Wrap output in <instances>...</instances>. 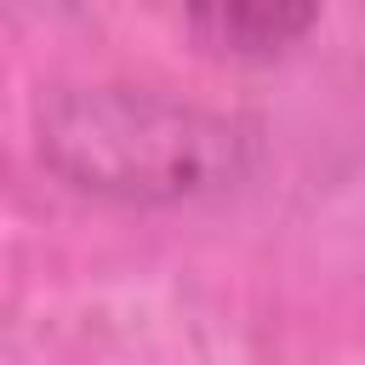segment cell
Returning a JSON list of instances; mask_svg holds the SVG:
<instances>
[{
	"label": "cell",
	"mask_w": 365,
	"mask_h": 365,
	"mask_svg": "<svg viewBox=\"0 0 365 365\" xmlns=\"http://www.w3.org/2000/svg\"><path fill=\"white\" fill-rule=\"evenodd\" d=\"M34 148L57 182L114 205H194L257 165V125L160 86H57L34 108Z\"/></svg>",
	"instance_id": "cell-1"
},
{
	"label": "cell",
	"mask_w": 365,
	"mask_h": 365,
	"mask_svg": "<svg viewBox=\"0 0 365 365\" xmlns=\"http://www.w3.org/2000/svg\"><path fill=\"white\" fill-rule=\"evenodd\" d=\"M319 23L314 6H200L182 17V29L194 34L200 51L211 57H234V63H268V57H285L308 29Z\"/></svg>",
	"instance_id": "cell-2"
}]
</instances>
